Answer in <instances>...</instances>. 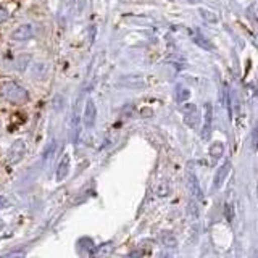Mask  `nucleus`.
<instances>
[{
  "mask_svg": "<svg viewBox=\"0 0 258 258\" xmlns=\"http://www.w3.org/2000/svg\"><path fill=\"white\" fill-rule=\"evenodd\" d=\"M32 34H34V29H32L31 24H21L12 32V39L16 42H24V40H29Z\"/></svg>",
  "mask_w": 258,
  "mask_h": 258,
  "instance_id": "obj_3",
  "label": "nucleus"
},
{
  "mask_svg": "<svg viewBox=\"0 0 258 258\" xmlns=\"http://www.w3.org/2000/svg\"><path fill=\"white\" fill-rule=\"evenodd\" d=\"M7 20V12L5 10H0V23Z\"/></svg>",
  "mask_w": 258,
  "mask_h": 258,
  "instance_id": "obj_6",
  "label": "nucleus"
},
{
  "mask_svg": "<svg viewBox=\"0 0 258 258\" xmlns=\"http://www.w3.org/2000/svg\"><path fill=\"white\" fill-rule=\"evenodd\" d=\"M0 94H2L7 100H10L13 103H23L28 100L26 89H23L16 83H4L0 86Z\"/></svg>",
  "mask_w": 258,
  "mask_h": 258,
  "instance_id": "obj_1",
  "label": "nucleus"
},
{
  "mask_svg": "<svg viewBox=\"0 0 258 258\" xmlns=\"http://www.w3.org/2000/svg\"><path fill=\"white\" fill-rule=\"evenodd\" d=\"M8 204V202H7V199L5 197H2V196H0V208H4L5 205Z\"/></svg>",
  "mask_w": 258,
  "mask_h": 258,
  "instance_id": "obj_7",
  "label": "nucleus"
},
{
  "mask_svg": "<svg viewBox=\"0 0 258 258\" xmlns=\"http://www.w3.org/2000/svg\"><path fill=\"white\" fill-rule=\"evenodd\" d=\"M95 119H97V107L92 99H89L86 103V108H84V124L86 126H94L95 124Z\"/></svg>",
  "mask_w": 258,
  "mask_h": 258,
  "instance_id": "obj_4",
  "label": "nucleus"
},
{
  "mask_svg": "<svg viewBox=\"0 0 258 258\" xmlns=\"http://www.w3.org/2000/svg\"><path fill=\"white\" fill-rule=\"evenodd\" d=\"M68 169H70V155L67 153V155L61 158L60 165H58V173H56V179H58V181L64 179V176L68 174Z\"/></svg>",
  "mask_w": 258,
  "mask_h": 258,
  "instance_id": "obj_5",
  "label": "nucleus"
},
{
  "mask_svg": "<svg viewBox=\"0 0 258 258\" xmlns=\"http://www.w3.org/2000/svg\"><path fill=\"white\" fill-rule=\"evenodd\" d=\"M24 152H26V144H24V141H21V139L16 141L10 147V150H8V161H10L12 165L18 163V161L23 158Z\"/></svg>",
  "mask_w": 258,
  "mask_h": 258,
  "instance_id": "obj_2",
  "label": "nucleus"
}]
</instances>
